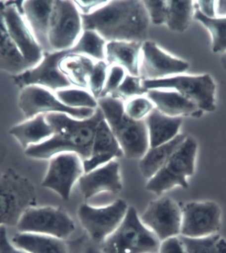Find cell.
Masks as SVG:
<instances>
[{"instance_id":"52a82bcc","label":"cell","mask_w":226,"mask_h":253,"mask_svg":"<svg viewBox=\"0 0 226 253\" xmlns=\"http://www.w3.org/2000/svg\"><path fill=\"white\" fill-rule=\"evenodd\" d=\"M147 90H173L192 102L201 111L211 113L216 109V85L208 74H180L158 80H143Z\"/></svg>"},{"instance_id":"7a4b0ae2","label":"cell","mask_w":226,"mask_h":253,"mask_svg":"<svg viewBox=\"0 0 226 253\" xmlns=\"http://www.w3.org/2000/svg\"><path fill=\"white\" fill-rule=\"evenodd\" d=\"M45 118L52 127V136L24 150L25 156L35 160H50L57 154L70 152L78 154L83 161L90 158L96 129L104 119L99 108L87 119H76L58 113L46 114Z\"/></svg>"},{"instance_id":"1f68e13d","label":"cell","mask_w":226,"mask_h":253,"mask_svg":"<svg viewBox=\"0 0 226 253\" xmlns=\"http://www.w3.org/2000/svg\"><path fill=\"white\" fill-rule=\"evenodd\" d=\"M194 18L209 31L212 37V51L226 54V16L208 18L198 11L194 4Z\"/></svg>"},{"instance_id":"603a6c76","label":"cell","mask_w":226,"mask_h":253,"mask_svg":"<svg viewBox=\"0 0 226 253\" xmlns=\"http://www.w3.org/2000/svg\"><path fill=\"white\" fill-rule=\"evenodd\" d=\"M3 1H0V72L13 76L33 68L23 58L11 39L3 15Z\"/></svg>"},{"instance_id":"83f0119b","label":"cell","mask_w":226,"mask_h":253,"mask_svg":"<svg viewBox=\"0 0 226 253\" xmlns=\"http://www.w3.org/2000/svg\"><path fill=\"white\" fill-rule=\"evenodd\" d=\"M95 61L79 54H68L60 60L59 68L73 87L88 90V79Z\"/></svg>"},{"instance_id":"f35d334b","label":"cell","mask_w":226,"mask_h":253,"mask_svg":"<svg viewBox=\"0 0 226 253\" xmlns=\"http://www.w3.org/2000/svg\"><path fill=\"white\" fill-rule=\"evenodd\" d=\"M69 253H103L100 245L91 241L89 237L78 239L68 242Z\"/></svg>"},{"instance_id":"d6986e66","label":"cell","mask_w":226,"mask_h":253,"mask_svg":"<svg viewBox=\"0 0 226 253\" xmlns=\"http://www.w3.org/2000/svg\"><path fill=\"white\" fill-rule=\"evenodd\" d=\"M122 157H124L123 150L103 119L96 129L90 158L83 161L84 171H91Z\"/></svg>"},{"instance_id":"f6af8a7d","label":"cell","mask_w":226,"mask_h":253,"mask_svg":"<svg viewBox=\"0 0 226 253\" xmlns=\"http://www.w3.org/2000/svg\"><path fill=\"white\" fill-rule=\"evenodd\" d=\"M7 153V147L3 143L0 142V174H1V169L6 158Z\"/></svg>"},{"instance_id":"836d02e7","label":"cell","mask_w":226,"mask_h":253,"mask_svg":"<svg viewBox=\"0 0 226 253\" xmlns=\"http://www.w3.org/2000/svg\"><path fill=\"white\" fill-rule=\"evenodd\" d=\"M142 81L140 76H134L127 74L121 85L110 96L123 102L133 98L144 96L148 90L143 87Z\"/></svg>"},{"instance_id":"4316f807","label":"cell","mask_w":226,"mask_h":253,"mask_svg":"<svg viewBox=\"0 0 226 253\" xmlns=\"http://www.w3.org/2000/svg\"><path fill=\"white\" fill-rule=\"evenodd\" d=\"M186 136L183 134H180L166 144L149 148L139 160V170L143 177L147 180L152 178L166 164Z\"/></svg>"},{"instance_id":"ba28073f","label":"cell","mask_w":226,"mask_h":253,"mask_svg":"<svg viewBox=\"0 0 226 253\" xmlns=\"http://www.w3.org/2000/svg\"><path fill=\"white\" fill-rule=\"evenodd\" d=\"M83 31L82 14L74 1L54 0L48 31L50 52L71 50Z\"/></svg>"},{"instance_id":"8d00e7d4","label":"cell","mask_w":226,"mask_h":253,"mask_svg":"<svg viewBox=\"0 0 226 253\" xmlns=\"http://www.w3.org/2000/svg\"><path fill=\"white\" fill-rule=\"evenodd\" d=\"M149 21L156 25H165L167 14V0H142Z\"/></svg>"},{"instance_id":"e575fe53","label":"cell","mask_w":226,"mask_h":253,"mask_svg":"<svg viewBox=\"0 0 226 253\" xmlns=\"http://www.w3.org/2000/svg\"><path fill=\"white\" fill-rule=\"evenodd\" d=\"M154 108V104L145 95L133 98L124 102L125 113L135 121H143Z\"/></svg>"},{"instance_id":"60d3db41","label":"cell","mask_w":226,"mask_h":253,"mask_svg":"<svg viewBox=\"0 0 226 253\" xmlns=\"http://www.w3.org/2000/svg\"><path fill=\"white\" fill-rule=\"evenodd\" d=\"M108 1H74L75 4L77 6L78 10L82 15H89L98 9L101 8Z\"/></svg>"},{"instance_id":"ffe728a7","label":"cell","mask_w":226,"mask_h":253,"mask_svg":"<svg viewBox=\"0 0 226 253\" xmlns=\"http://www.w3.org/2000/svg\"><path fill=\"white\" fill-rule=\"evenodd\" d=\"M145 96L156 109L169 117L199 118L204 113L192 102L173 90L149 89Z\"/></svg>"},{"instance_id":"cb8c5ba5","label":"cell","mask_w":226,"mask_h":253,"mask_svg":"<svg viewBox=\"0 0 226 253\" xmlns=\"http://www.w3.org/2000/svg\"><path fill=\"white\" fill-rule=\"evenodd\" d=\"M149 148L166 144L180 134L182 118L171 117L154 108L145 118Z\"/></svg>"},{"instance_id":"277c9868","label":"cell","mask_w":226,"mask_h":253,"mask_svg":"<svg viewBox=\"0 0 226 253\" xmlns=\"http://www.w3.org/2000/svg\"><path fill=\"white\" fill-rule=\"evenodd\" d=\"M37 204L36 188L29 178L11 168L0 174V226L17 227L23 213Z\"/></svg>"},{"instance_id":"3957f363","label":"cell","mask_w":226,"mask_h":253,"mask_svg":"<svg viewBox=\"0 0 226 253\" xmlns=\"http://www.w3.org/2000/svg\"><path fill=\"white\" fill-rule=\"evenodd\" d=\"M98 108L128 160H140L149 148L145 120L135 121L125 113L124 102L107 96L97 100Z\"/></svg>"},{"instance_id":"d4e9b609","label":"cell","mask_w":226,"mask_h":253,"mask_svg":"<svg viewBox=\"0 0 226 253\" xmlns=\"http://www.w3.org/2000/svg\"><path fill=\"white\" fill-rule=\"evenodd\" d=\"M9 133L25 150L48 140L52 136L53 130L45 115H39L13 126Z\"/></svg>"},{"instance_id":"44dd1931","label":"cell","mask_w":226,"mask_h":253,"mask_svg":"<svg viewBox=\"0 0 226 253\" xmlns=\"http://www.w3.org/2000/svg\"><path fill=\"white\" fill-rule=\"evenodd\" d=\"M53 3L54 0H25L23 1V16L45 52H50L48 31Z\"/></svg>"},{"instance_id":"b9f144b4","label":"cell","mask_w":226,"mask_h":253,"mask_svg":"<svg viewBox=\"0 0 226 253\" xmlns=\"http://www.w3.org/2000/svg\"><path fill=\"white\" fill-rule=\"evenodd\" d=\"M0 253H27L15 247L9 241L4 226H0Z\"/></svg>"},{"instance_id":"7c38bea8","label":"cell","mask_w":226,"mask_h":253,"mask_svg":"<svg viewBox=\"0 0 226 253\" xmlns=\"http://www.w3.org/2000/svg\"><path fill=\"white\" fill-rule=\"evenodd\" d=\"M23 1H3V18L15 46L23 58L34 67L42 60L45 52L23 16Z\"/></svg>"},{"instance_id":"9c48e42d","label":"cell","mask_w":226,"mask_h":253,"mask_svg":"<svg viewBox=\"0 0 226 253\" xmlns=\"http://www.w3.org/2000/svg\"><path fill=\"white\" fill-rule=\"evenodd\" d=\"M17 228L19 232L38 233L67 241L76 231L72 217L63 210L52 207H34L27 210Z\"/></svg>"},{"instance_id":"ab89813d","label":"cell","mask_w":226,"mask_h":253,"mask_svg":"<svg viewBox=\"0 0 226 253\" xmlns=\"http://www.w3.org/2000/svg\"><path fill=\"white\" fill-rule=\"evenodd\" d=\"M158 253H184L183 245L180 235L161 241Z\"/></svg>"},{"instance_id":"ac0fdd59","label":"cell","mask_w":226,"mask_h":253,"mask_svg":"<svg viewBox=\"0 0 226 253\" xmlns=\"http://www.w3.org/2000/svg\"><path fill=\"white\" fill-rule=\"evenodd\" d=\"M78 182L80 193L86 199L101 193H119L123 189L121 166L117 161H111L85 172Z\"/></svg>"},{"instance_id":"74e56055","label":"cell","mask_w":226,"mask_h":253,"mask_svg":"<svg viewBox=\"0 0 226 253\" xmlns=\"http://www.w3.org/2000/svg\"><path fill=\"white\" fill-rule=\"evenodd\" d=\"M127 74L125 68L121 66H110L109 70H108L105 87H104L99 99L111 95L114 92H115L116 90L121 85Z\"/></svg>"},{"instance_id":"8fae6325","label":"cell","mask_w":226,"mask_h":253,"mask_svg":"<svg viewBox=\"0 0 226 253\" xmlns=\"http://www.w3.org/2000/svg\"><path fill=\"white\" fill-rule=\"evenodd\" d=\"M19 109L26 119L39 115L58 113L66 114L74 119H89L96 109H73L64 105L54 92L38 85H29L21 89L18 98Z\"/></svg>"},{"instance_id":"4dcf8cb0","label":"cell","mask_w":226,"mask_h":253,"mask_svg":"<svg viewBox=\"0 0 226 253\" xmlns=\"http://www.w3.org/2000/svg\"><path fill=\"white\" fill-rule=\"evenodd\" d=\"M180 237L184 253H226V239L217 233L196 238Z\"/></svg>"},{"instance_id":"2e32d148","label":"cell","mask_w":226,"mask_h":253,"mask_svg":"<svg viewBox=\"0 0 226 253\" xmlns=\"http://www.w3.org/2000/svg\"><path fill=\"white\" fill-rule=\"evenodd\" d=\"M222 211L213 201L190 202L182 208L180 235L202 237L215 234L221 225Z\"/></svg>"},{"instance_id":"30bf717a","label":"cell","mask_w":226,"mask_h":253,"mask_svg":"<svg viewBox=\"0 0 226 253\" xmlns=\"http://www.w3.org/2000/svg\"><path fill=\"white\" fill-rule=\"evenodd\" d=\"M129 206L125 200L117 199L111 205L95 207L84 203L78 210L80 223L93 242L101 245L121 224Z\"/></svg>"},{"instance_id":"484cf974","label":"cell","mask_w":226,"mask_h":253,"mask_svg":"<svg viewBox=\"0 0 226 253\" xmlns=\"http://www.w3.org/2000/svg\"><path fill=\"white\" fill-rule=\"evenodd\" d=\"M11 243L27 253H69L67 241L38 233H15Z\"/></svg>"},{"instance_id":"ee69618b","label":"cell","mask_w":226,"mask_h":253,"mask_svg":"<svg viewBox=\"0 0 226 253\" xmlns=\"http://www.w3.org/2000/svg\"><path fill=\"white\" fill-rule=\"evenodd\" d=\"M217 17L226 16V1H216Z\"/></svg>"},{"instance_id":"e0dca14e","label":"cell","mask_w":226,"mask_h":253,"mask_svg":"<svg viewBox=\"0 0 226 253\" xmlns=\"http://www.w3.org/2000/svg\"><path fill=\"white\" fill-rule=\"evenodd\" d=\"M189 64L163 50L156 42L145 41L141 46L139 76L143 80H158L183 74Z\"/></svg>"},{"instance_id":"f546056e","label":"cell","mask_w":226,"mask_h":253,"mask_svg":"<svg viewBox=\"0 0 226 253\" xmlns=\"http://www.w3.org/2000/svg\"><path fill=\"white\" fill-rule=\"evenodd\" d=\"M107 42L95 31L84 30L75 46L70 50V54L84 55L95 62L105 60Z\"/></svg>"},{"instance_id":"8992f818","label":"cell","mask_w":226,"mask_h":253,"mask_svg":"<svg viewBox=\"0 0 226 253\" xmlns=\"http://www.w3.org/2000/svg\"><path fill=\"white\" fill-rule=\"evenodd\" d=\"M198 142L192 136H186L166 164L147 181V191L161 195L177 186L187 188V178L194 174Z\"/></svg>"},{"instance_id":"4fadbf2b","label":"cell","mask_w":226,"mask_h":253,"mask_svg":"<svg viewBox=\"0 0 226 253\" xmlns=\"http://www.w3.org/2000/svg\"><path fill=\"white\" fill-rule=\"evenodd\" d=\"M84 173L83 160L78 154L62 153L49 160L48 169L41 185L68 201L73 186Z\"/></svg>"},{"instance_id":"7bdbcfd3","label":"cell","mask_w":226,"mask_h":253,"mask_svg":"<svg viewBox=\"0 0 226 253\" xmlns=\"http://www.w3.org/2000/svg\"><path fill=\"white\" fill-rule=\"evenodd\" d=\"M194 4L198 11L208 18H215L216 15V1L204 0L194 1Z\"/></svg>"},{"instance_id":"5bb4252c","label":"cell","mask_w":226,"mask_h":253,"mask_svg":"<svg viewBox=\"0 0 226 253\" xmlns=\"http://www.w3.org/2000/svg\"><path fill=\"white\" fill-rule=\"evenodd\" d=\"M70 50L44 52L37 65L18 76H13V82L21 89L29 85L41 86L52 92L73 87L59 68V63Z\"/></svg>"},{"instance_id":"6da1fadb","label":"cell","mask_w":226,"mask_h":253,"mask_svg":"<svg viewBox=\"0 0 226 253\" xmlns=\"http://www.w3.org/2000/svg\"><path fill=\"white\" fill-rule=\"evenodd\" d=\"M83 30L95 31L107 42L147 41L150 26L141 0L108 1L89 15H82Z\"/></svg>"},{"instance_id":"7402d4cb","label":"cell","mask_w":226,"mask_h":253,"mask_svg":"<svg viewBox=\"0 0 226 253\" xmlns=\"http://www.w3.org/2000/svg\"><path fill=\"white\" fill-rule=\"evenodd\" d=\"M142 44L136 41L107 42L105 61L109 66H121L130 75L139 76Z\"/></svg>"},{"instance_id":"d590c367","label":"cell","mask_w":226,"mask_h":253,"mask_svg":"<svg viewBox=\"0 0 226 253\" xmlns=\"http://www.w3.org/2000/svg\"><path fill=\"white\" fill-rule=\"evenodd\" d=\"M109 67L105 60L97 61L94 64L88 79V90L96 100L99 99L101 97L102 91L105 87Z\"/></svg>"},{"instance_id":"d6a6232c","label":"cell","mask_w":226,"mask_h":253,"mask_svg":"<svg viewBox=\"0 0 226 253\" xmlns=\"http://www.w3.org/2000/svg\"><path fill=\"white\" fill-rule=\"evenodd\" d=\"M61 103L73 109H97V100L87 89L70 87L54 92Z\"/></svg>"},{"instance_id":"9a60e30c","label":"cell","mask_w":226,"mask_h":253,"mask_svg":"<svg viewBox=\"0 0 226 253\" xmlns=\"http://www.w3.org/2000/svg\"><path fill=\"white\" fill-rule=\"evenodd\" d=\"M139 217L160 241L180 235L182 208L171 198L164 197L151 202Z\"/></svg>"},{"instance_id":"5b68a950","label":"cell","mask_w":226,"mask_h":253,"mask_svg":"<svg viewBox=\"0 0 226 253\" xmlns=\"http://www.w3.org/2000/svg\"><path fill=\"white\" fill-rule=\"evenodd\" d=\"M161 241L129 207L119 227L100 245L103 253H158Z\"/></svg>"},{"instance_id":"f1b7e54d","label":"cell","mask_w":226,"mask_h":253,"mask_svg":"<svg viewBox=\"0 0 226 253\" xmlns=\"http://www.w3.org/2000/svg\"><path fill=\"white\" fill-rule=\"evenodd\" d=\"M194 1L167 0L165 25L172 32L181 33L188 28L194 18Z\"/></svg>"}]
</instances>
